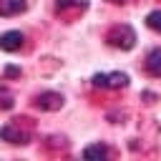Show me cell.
Listing matches in <instances>:
<instances>
[{
  "instance_id": "30bf717a",
  "label": "cell",
  "mask_w": 161,
  "mask_h": 161,
  "mask_svg": "<svg viewBox=\"0 0 161 161\" xmlns=\"http://www.w3.org/2000/svg\"><path fill=\"white\" fill-rule=\"evenodd\" d=\"M88 0H55V10H68V8H86Z\"/></svg>"
},
{
  "instance_id": "9c48e42d",
  "label": "cell",
  "mask_w": 161,
  "mask_h": 161,
  "mask_svg": "<svg viewBox=\"0 0 161 161\" xmlns=\"http://www.w3.org/2000/svg\"><path fill=\"white\" fill-rule=\"evenodd\" d=\"M146 25H148L151 30L161 33V10H151V13L146 15Z\"/></svg>"
},
{
  "instance_id": "7c38bea8",
  "label": "cell",
  "mask_w": 161,
  "mask_h": 161,
  "mask_svg": "<svg viewBox=\"0 0 161 161\" xmlns=\"http://www.w3.org/2000/svg\"><path fill=\"white\" fill-rule=\"evenodd\" d=\"M5 75H8V78H10V75L15 78V75H20V68H15V65H8V68H5Z\"/></svg>"
},
{
  "instance_id": "277c9868",
  "label": "cell",
  "mask_w": 161,
  "mask_h": 161,
  "mask_svg": "<svg viewBox=\"0 0 161 161\" xmlns=\"http://www.w3.org/2000/svg\"><path fill=\"white\" fill-rule=\"evenodd\" d=\"M0 138H3V141H8V143L23 146V143H28V141H30V133H28V131H20L15 123H8V126H3V128H0Z\"/></svg>"
},
{
  "instance_id": "8fae6325",
  "label": "cell",
  "mask_w": 161,
  "mask_h": 161,
  "mask_svg": "<svg viewBox=\"0 0 161 161\" xmlns=\"http://www.w3.org/2000/svg\"><path fill=\"white\" fill-rule=\"evenodd\" d=\"M13 106H15L13 93H10L8 88H0V108H3V111H8V108H13Z\"/></svg>"
},
{
  "instance_id": "6da1fadb",
  "label": "cell",
  "mask_w": 161,
  "mask_h": 161,
  "mask_svg": "<svg viewBox=\"0 0 161 161\" xmlns=\"http://www.w3.org/2000/svg\"><path fill=\"white\" fill-rule=\"evenodd\" d=\"M106 40H108V45H113V48H121V50H131L133 45H136V30L131 28V25H116V28H111L108 30V35H106Z\"/></svg>"
},
{
  "instance_id": "ba28073f",
  "label": "cell",
  "mask_w": 161,
  "mask_h": 161,
  "mask_svg": "<svg viewBox=\"0 0 161 161\" xmlns=\"http://www.w3.org/2000/svg\"><path fill=\"white\" fill-rule=\"evenodd\" d=\"M106 156H108V148L103 143H93L83 148V158H106Z\"/></svg>"
},
{
  "instance_id": "3957f363",
  "label": "cell",
  "mask_w": 161,
  "mask_h": 161,
  "mask_svg": "<svg viewBox=\"0 0 161 161\" xmlns=\"http://www.w3.org/2000/svg\"><path fill=\"white\" fill-rule=\"evenodd\" d=\"M35 106L40 111H58V108H63V96L55 91H43L35 96Z\"/></svg>"
},
{
  "instance_id": "8992f818",
  "label": "cell",
  "mask_w": 161,
  "mask_h": 161,
  "mask_svg": "<svg viewBox=\"0 0 161 161\" xmlns=\"http://www.w3.org/2000/svg\"><path fill=\"white\" fill-rule=\"evenodd\" d=\"M25 8H28V0H0V15L3 18L20 15V13H25Z\"/></svg>"
},
{
  "instance_id": "5b68a950",
  "label": "cell",
  "mask_w": 161,
  "mask_h": 161,
  "mask_svg": "<svg viewBox=\"0 0 161 161\" xmlns=\"http://www.w3.org/2000/svg\"><path fill=\"white\" fill-rule=\"evenodd\" d=\"M20 45H23V33L20 30H8V33L0 35V48L3 50L15 53V50H20Z\"/></svg>"
},
{
  "instance_id": "7a4b0ae2",
  "label": "cell",
  "mask_w": 161,
  "mask_h": 161,
  "mask_svg": "<svg viewBox=\"0 0 161 161\" xmlns=\"http://www.w3.org/2000/svg\"><path fill=\"white\" fill-rule=\"evenodd\" d=\"M91 83L96 88H126L128 86V75L116 70V73H96L91 78Z\"/></svg>"
},
{
  "instance_id": "4fadbf2b",
  "label": "cell",
  "mask_w": 161,
  "mask_h": 161,
  "mask_svg": "<svg viewBox=\"0 0 161 161\" xmlns=\"http://www.w3.org/2000/svg\"><path fill=\"white\" fill-rule=\"evenodd\" d=\"M108 3H123V0H108Z\"/></svg>"
},
{
  "instance_id": "52a82bcc",
  "label": "cell",
  "mask_w": 161,
  "mask_h": 161,
  "mask_svg": "<svg viewBox=\"0 0 161 161\" xmlns=\"http://www.w3.org/2000/svg\"><path fill=\"white\" fill-rule=\"evenodd\" d=\"M146 70L156 78H161V48H153L148 55H146Z\"/></svg>"
}]
</instances>
